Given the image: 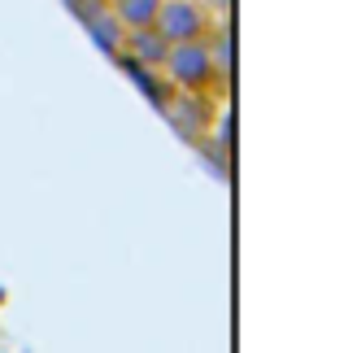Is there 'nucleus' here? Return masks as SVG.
Returning a JSON list of instances; mask_svg holds the SVG:
<instances>
[{
  "label": "nucleus",
  "instance_id": "3",
  "mask_svg": "<svg viewBox=\"0 0 344 353\" xmlns=\"http://www.w3.org/2000/svg\"><path fill=\"white\" fill-rule=\"evenodd\" d=\"M122 44L135 52V65H161L170 52V39L157 31V26H140V31H127Z\"/></svg>",
  "mask_w": 344,
  "mask_h": 353
},
{
  "label": "nucleus",
  "instance_id": "7",
  "mask_svg": "<svg viewBox=\"0 0 344 353\" xmlns=\"http://www.w3.org/2000/svg\"><path fill=\"white\" fill-rule=\"evenodd\" d=\"M101 5H109V0H101Z\"/></svg>",
  "mask_w": 344,
  "mask_h": 353
},
{
  "label": "nucleus",
  "instance_id": "6",
  "mask_svg": "<svg viewBox=\"0 0 344 353\" xmlns=\"http://www.w3.org/2000/svg\"><path fill=\"white\" fill-rule=\"evenodd\" d=\"M218 5H227V0H218Z\"/></svg>",
  "mask_w": 344,
  "mask_h": 353
},
{
  "label": "nucleus",
  "instance_id": "4",
  "mask_svg": "<svg viewBox=\"0 0 344 353\" xmlns=\"http://www.w3.org/2000/svg\"><path fill=\"white\" fill-rule=\"evenodd\" d=\"M83 22H88V31H92V39H96L101 48L122 52V35H127V26L114 18V9H105V5H101V9H96L92 18H83Z\"/></svg>",
  "mask_w": 344,
  "mask_h": 353
},
{
  "label": "nucleus",
  "instance_id": "2",
  "mask_svg": "<svg viewBox=\"0 0 344 353\" xmlns=\"http://www.w3.org/2000/svg\"><path fill=\"white\" fill-rule=\"evenodd\" d=\"M166 70L179 79V83H188V88H205L214 79V52L205 39H188V44H170L166 52Z\"/></svg>",
  "mask_w": 344,
  "mask_h": 353
},
{
  "label": "nucleus",
  "instance_id": "5",
  "mask_svg": "<svg viewBox=\"0 0 344 353\" xmlns=\"http://www.w3.org/2000/svg\"><path fill=\"white\" fill-rule=\"evenodd\" d=\"M109 9H114V18L127 31H140V26H153L161 0H109Z\"/></svg>",
  "mask_w": 344,
  "mask_h": 353
},
{
  "label": "nucleus",
  "instance_id": "1",
  "mask_svg": "<svg viewBox=\"0 0 344 353\" xmlns=\"http://www.w3.org/2000/svg\"><path fill=\"white\" fill-rule=\"evenodd\" d=\"M153 26L170 44H188V39H210V13L201 0H161Z\"/></svg>",
  "mask_w": 344,
  "mask_h": 353
}]
</instances>
